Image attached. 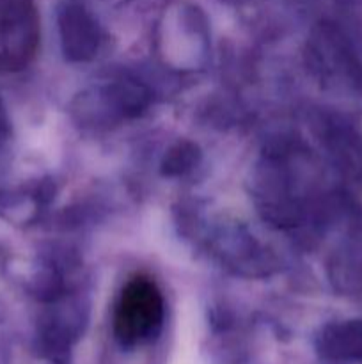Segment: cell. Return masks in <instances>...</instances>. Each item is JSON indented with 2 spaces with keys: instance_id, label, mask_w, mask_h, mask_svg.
<instances>
[{
  "instance_id": "6da1fadb",
  "label": "cell",
  "mask_w": 362,
  "mask_h": 364,
  "mask_svg": "<svg viewBox=\"0 0 362 364\" xmlns=\"http://www.w3.org/2000/svg\"><path fill=\"white\" fill-rule=\"evenodd\" d=\"M162 291L144 274L130 277L114 309V334L123 347H137L151 340L163 322Z\"/></svg>"
},
{
  "instance_id": "7a4b0ae2",
  "label": "cell",
  "mask_w": 362,
  "mask_h": 364,
  "mask_svg": "<svg viewBox=\"0 0 362 364\" xmlns=\"http://www.w3.org/2000/svg\"><path fill=\"white\" fill-rule=\"evenodd\" d=\"M39 14L32 0H0V73L27 68L39 46Z\"/></svg>"
}]
</instances>
